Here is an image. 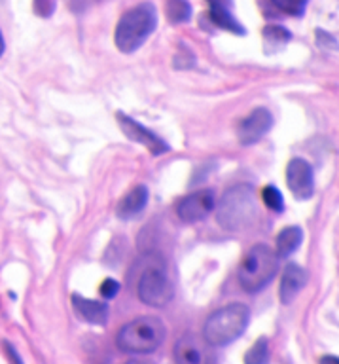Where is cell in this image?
I'll list each match as a JSON object with an SVG mask.
<instances>
[{"label":"cell","mask_w":339,"mask_h":364,"mask_svg":"<svg viewBox=\"0 0 339 364\" xmlns=\"http://www.w3.org/2000/svg\"><path fill=\"white\" fill-rule=\"evenodd\" d=\"M158 25V11L152 2H142L122 16L116 25L114 42L119 51L133 53L141 48Z\"/></svg>","instance_id":"obj_1"},{"label":"cell","mask_w":339,"mask_h":364,"mask_svg":"<svg viewBox=\"0 0 339 364\" xmlns=\"http://www.w3.org/2000/svg\"><path fill=\"white\" fill-rule=\"evenodd\" d=\"M258 209H256L254 188L249 184H237V186L226 190L218 201L216 220L224 230L239 232L249 228L254 222Z\"/></svg>","instance_id":"obj_2"},{"label":"cell","mask_w":339,"mask_h":364,"mask_svg":"<svg viewBox=\"0 0 339 364\" xmlns=\"http://www.w3.org/2000/svg\"><path fill=\"white\" fill-rule=\"evenodd\" d=\"M249 307L239 301H233V304L220 307L205 321L203 338L212 347L227 346L243 334L244 328L249 326Z\"/></svg>","instance_id":"obj_3"},{"label":"cell","mask_w":339,"mask_h":364,"mask_svg":"<svg viewBox=\"0 0 339 364\" xmlns=\"http://www.w3.org/2000/svg\"><path fill=\"white\" fill-rule=\"evenodd\" d=\"M167 328L161 318L146 315L124 324L118 332L116 343L125 353H152L163 346Z\"/></svg>","instance_id":"obj_4"},{"label":"cell","mask_w":339,"mask_h":364,"mask_svg":"<svg viewBox=\"0 0 339 364\" xmlns=\"http://www.w3.org/2000/svg\"><path fill=\"white\" fill-rule=\"evenodd\" d=\"M279 272L277 252L267 245H254L239 266V284L247 292H258L271 283Z\"/></svg>","instance_id":"obj_5"},{"label":"cell","mask_w":339,"mask_h":364,"mask_svg":"<svg viewBox=\"0 0 339 364\" xmlns=\"http://www.w3.org/2000/svg\"><path fill=\"white\" fill-rule=\"evenodd\" d=\"M136 294L141 301L152 307H163L173 300V284L161 269L148 267L136 284Z\"/></svg>","instance_id":"obj_6"},{"label":"cell","mask_w":339,"mask_h":364,"mask_svg":"<svg viewBox=\"0 0 339 364\" xmlns=\"http://www.w3.org/2000/svg\"><path fill=\"white\" fill-rule=\"evenodd\" d=\"M173 358L175 364H215V349L209 341L188 332L176 341L173 349Z\"/></svg>","instance_id":"obj_7"},{"label":"cell","mask_w":339,"mask_h":364,"mask_svg":"<svg viewBox=\"0 0 339 364\" xmlns=\"http://www.w3.org/2000/svg\"><path fill=\"white\" fill-rule=\"evenodd\" d=\"M216 198L212 190H199V192L192 193V196H186L184 199L178 201L176 205V215L182 222L186 224H193V222H199L207 218L210 210L215 209Z\"/></svg>","instance_id":"obj_8"},{"label":"cell","mask_w":339,"mask_h":364,"mask_svg":"<svg viewBox=\"0 0 339 364\" xmlns=\"http://www.w3.org/2000/svg\"><path fill=\"white\" fill-rule=\"evenodd\" d=\"M286 184L296 199L306 201L311 198L315 193V175H313L311 165L301 158L290 159L286 167Z\"/></svg>","instance_id":"obj_9"},{"label":"cell","mask_w":339,"mask_h":364,"mask_svg":"<svg viewBox=\"0 0 339 364\" xmlns=\"http://www.w3.org/2000/svg\"><path fill=\"white\" fill-rule=\"evenodd\" d=\"M118 124L122 127L125 135L129 136L131 141L139 142L142 146H146L150 150V154L154 156H161L169 150V144L163 141V139H159L156 133H152L150 129H146L144 125H141L139 122H135L129 116H125V114L118 112Z\"/></svg>","instance_id":"obj_10"},{"label":"cell","mask_w":339,"mask_h":364,"mask_svg":"<svg viewBox=\"0 0 339 364\" xmlns=\"http://www.w3.org/2000/svg\"><path fill=\"white\" fill-rule=\"evenodd\" d=\"M273 127V116L267 108L260 107L252 110V112L247 116V118L239 124L237 127V136L241 144L249 146V144H254L266 135L267 131Z\"/></svg>","instance_id":"obj_11"},{"label":"cell","mask_w":339,"mask_h":364,"mask_svg":"<svg viewBox=\"0 0 339 364\" xmlns=\"http://www.w3.org/2000/svg\"><path fill=\"white\" fill-rule=\"evenodd\" d=\"M307 283V272L298 264H289L284 267L283 277H281V287H279V298L284 306H289L290 301L301 292V289Z\"/></svg>","instance_id":"obj_12"},{"label":"cell","mask_w":339,"mask_h":364,"mask_svg":"<svg viewBox=\"0 0 339 364\" xmlns=\"http://www.w3.org/2000/svg\"><path fill=\"white\" fill-rule=\"evenodd\" d=\"M72 307L76 315L82 321L90 324H107L108 321V306L104 301H95L90 298H84L80 294H72Z\"/></svg>","instance_id":"obj_13"},{"label":"cell","mask_w":339,"mask_h":364,"mask_svg":"<svg viewBox=\"0 0 339 364\" xmlns=\"http://www.w3.org/2000/svg\"><path fill=\"white\" fill-rule=\"evenodd\" d=\"M148 203V188L146 186H135L131 192H127L118 203V216L119 218H135L139 213Z\"/></svg>","instance_id":"obj_14"},{"label":"cell","mask_w":339,"mask_h":364,"mask_svg":"<svg viewBox=\"0 0 339 364\" xmlns=\"http://www.w3.org/2000/svg\"><path fill=\"white\" fill-rule=\"evenodd\" d=\"M301 241H303V232H301L300 228L286 226L275 237V252H277L279 258L290 256L292 252L300 249Z\"/></svg>","instance_id":"obj_15"},{"label":"cell","mask_w":339,"mask_h":364,"mask_svg":"<svg viewBox=\"0 0 339 364\" xmlns=\"http://www.w3.org/2000/svg\"><path fill=\"white\" fill-rule=\"evenodd\" d=\"M210 19H212L218 27L226 28L230 33L243 34V27L235 21V17H233L218 0H210Z\"/></svg>","instance_id":"obj_16"},{"label":"cell","mask_w":339,"mask_h":364,"mask_svg":"<svg viewBox=\"0 0 339 364\" xmlns=\"http://www.w3.org/2000/svg\"><path fill=\"white\" fill-rule=\"evenodd\" d=\"M165 10H167L169 21L175 25L190 21V17H192V6L188 0H167Z\"/></svg>","instance_id":"obj_17"},{"label":"cell","mask_w":339,"mask_h":364,"mask_svg":"<svg viewBox=\"0 0 339 364\" xmlns=\"http://www.w3.org/2000/svg\"><path fill=\"white\" fill-rule=\"evenodd\" d=\"M269 363V341L267 338H258L254 346L244 355V364H267Z\"/></svg>","instance_id":"obj_18"},{"label":"cell","mask_w":339,"mask_h":364,"mask_svg":"<svg viewBox=\"0 0 339 364\" xmlns=\"http://www.w3.org/2000/svg\"><path fill=\"white\" fill-rule=\"evenodd\" d=\"M262 199H264V203H266L267 209H271L273 213H281V210L284 209L283 196H281V192H279L275 186L264 188V192H262Z\"/></svg>","instance_id":"obj_19"},{"label":"cell","mask_w":339,"mask_h":364,"mask_svg":"<svg viewBox=\"0 0 339 364\" xmlns=\"http://www.w3.org/2000/svg\"><path fill=\"white\" fill-rule=\"evenodd\" d=\"M271 4L289 16H301L306 10V0H271Z\"/></svg>","instance_id":"obj_20"},{"label":"cell","mask_w":339,"mask_h":364,"mask_svg":"<svg viewBox=\"0 0 339 364\" xmlns=\"http://www.w3.org/2000/svg\"><path fill=\"white\" fill-rule=\"evenodd\" d=\"M264 38L271 44H283V42L290 40V33L283 27H266L264 28Z\"/></svg>","instance_id":"obj_21"},{"label":"cell","mask_w":339,"mask_h":364,"mask_svg":"<svg viewBox=\"0 0 339 364\" xmlns=\"http://www.w3.org/2000/svg\"><path fill=\"white\" fill-rule=\"evenodd\" d=\"M119 290V283L118 281H114V279H104L101 283V296L102 298H107V300H110V298H114V296L118 294Z\"/></svg>","instance_id":"obj_22"},{"label":"cell","mask_w":339,"mask_h":364,"mask_svg":"<svg viewBox=\"0 0 339 364\" xmlns=\"http://www.w3.org/2000/svg\"><path fill=\"white\" fill-rule=\"evenodd\" d=\"M6 347V355H8V358L11 360V364H23V360L19 358V355H17V351L14 349V347L10 346V343H4Z\"/></svg>","instance_id":"obj_23"},{"label":"cell","mask_w":339,"mask_h":364,"mask_svg":"<svg viewBox=\"0 0 339 364\" xmlns=\"http://www.w3.org/2000/svg\"><path fill=\"white\" fill-rule=\"evenodd\" d=\"M321 364H339V358L335 355H326L321 358Z\"/></svg>","instance_id":"obj_24"},{"label":"cell","mask_w":339,"mask_h":364,"mask_svg":"<svg viewBox=\"0 0 339 364\" xmlns=\"http://www.w3.org/2000/svg\"><path fill=\"white\" fill-rule=\"evenodd\" d=\"M124 364H152V363H148V360H139V358H131V360H127V363Z\"/></svg>","instance_id":"obj_25"},{"label":"cell","mask_w":339,"mask_h":364,"mask_svg":"<svg viewBox=\"0 0 339 364\" xmlns=\"http://www.w3.org/2000/svg\"><path fill=\"white\" fill-rule=\"evenodd\" d=\"M4 53V38H2V34H0V55Z\"/></svg>","instance_id":"obj_26"}]
</instances>
